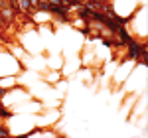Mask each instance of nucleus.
<instances>
[{
  "label": "nucleus",
  "instance_id": "obj_5",
  "mask_svg": "<svg viewBox=\"0 0 148 138\" xmlns=\"http://www.w3.org/2000/svg\"><path fill=\"white\" fill-rule=\"evenodd\" d=\"M8 2H20V0H8Z\"/></svg>",
  "mask_w": 148,
  "mask_h": 138
},
{
  "label": "nucleus",
  "instance_id": "obj_2",
  "mask_svg": "<svg viewBox=\"0 0 148 138\" xmlns=\"http://www.w3.org/2000/svg\"><path fill=\"white\" fill-rule=\"evenodd\" d=\"M20 8H22V12L36 14L38 12V0H20Z\"/></svg>",
  "mask_w": 148,
  "mask_h": 138
},
{
  "label": "nucleus",
  "instance_id": "obj_7",
  "mask_svg": "<svg viewBox=\"0 0 148 138\" xmlns=\"http://www.w3.org/2000/svg\"><path fill=\"white\" fill-rule=\"evenodd\" d=\"M49 2H51V0H49Z\"/></svg>",
  "mask_w": 148,
  "mask_h": 138
},
{
  "label": "nucleus",
  "instance_id": "obj_6",
  "mask_svg": "<svg viewBox=\"0 0 148 138\" xmlns=\"http://www.w3.org/2000/svg\"><path fill=\"white\" fill-rule=\"evenodd\" d=\"M2 138H14V136H2Z\"/></svg>",
  "mask_w": 148,
  "mask_h": 138
},
{
  "label": "nucleus",
  "instance_id": "obj_3",
  "mask_svg": "<svg viewBox=\"0 0 148 138\" xmlns=\"http://www.w3.org/2000/svg\"><path fill=\"white\" fill-rule=\"evenodd\" d=\"M103 46L111 47V46H113V40H111V38H103Z\"/></svg>",
  "mask_w": 148,
  "mask_h": 138
},
{
  "label": "nucleus",
  "instance_id": "obj_4",
  "mask_svg": "<svg viewBox=\"0 0 148 138\" xmlns=\"http://www.w3.org/2000/svg\"><path fill=\"white\" fill-rule=\"evenodd\" d=\"M95 2H101V4H107V0H95Z\"/></svg>",
  "mask_w": 148,
  "mask_h": 138
},
{
  "label": "nucleus",
  "instance_id": "obj_1",
  "mask_svg": "<svg viewBox=\"0 0 148 138\" xmlns=\"http://www.w3.org/2000/svg\"><path fill=\"white\" fill-rule=\"evenodd\" d=\"M126 55H128V59H132V61H138V57H140V47H142V44H138L136 40L132 38L128 44H126Z\"/></svg>",
  "mask_w": 148,
  "mask_h": 138
}]
</instances>
